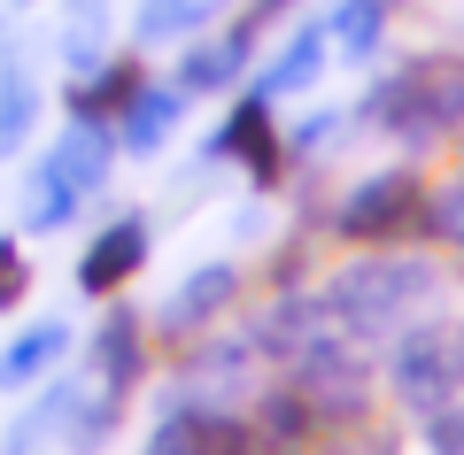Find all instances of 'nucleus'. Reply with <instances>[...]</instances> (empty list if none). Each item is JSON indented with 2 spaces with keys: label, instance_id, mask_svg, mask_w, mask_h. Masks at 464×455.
Instances as JSON below:
<instances>
[{
  "label": "nucleus",
  "instance_id": "f257e3e1",
  "mask_svg": "<svg viewBox=\"0 0 464 455\" xmlns=\"http://www.w3.org/2000/svg\"><path fill=\"white\" fill-rule=\"evenodd\" d=\"M433 293V262H411V255H380V262H356V270H341L317 301H325L333 325L364 332V340H380V332H395L402 317L418 309Z\"/></svg>",
  "mask_w": 464,
  "mask_h": 455
},
{
  "label": "nucleus",
  "instance_id": "f03ea898",
  "mask_svg": "<svg viewBox=\"0 0 464 455\" xmlns=\"http://www.w3.org/2000/svg\"><path fill=\"white\" fill-rule=\"evenodd\" d=\"M372 116L402 139H441L449 124H464V62H411L372 93Z\"/></svg>",
  "mask_w": 464,
  "mask_h": 455
},
{
  "label": "nucleus",
  "instance_id": "7ed1b4c3",
  "mask_svg": "<svg viewBox=\"0 0 464 455\" xmlns=\"http://www.w3.org/2000/svg\"><path fill=\"white\" fill-rule=\"evenodd\" d=\"M101 178H109V131L78 116V124L63 131V147H54L47 163H39V178H32V209H24V216H32V232L63 224V216L78 209Z\"/></svg>",
  "mask_w": 464,
  "mask_h": 455
},
{
  "label": "nucleus",
  "instance_id": "20e7f679",
  "mask_svg": "<svg viewBox=\"0 0 464 455\" xmlns=\"http://www.w3.org/2000/svg\"><path fill=\"white\" fill-rule=\"evenodd\" d=\"M387 378H395V393L411 409H449L464 386V332H449V325L411 332L395 347V363H387Z\"/></svg>",
  "mask_w": 464,
  "mask_h": 455
},
{
  "label": "nucleus",
  "instance_id": "39448f33",
  "mask_svg": "<svg viewBox=\"0 0 464 455\" xmlns=\"http://www.w3.org/2000/svg\"><path fill=\"white\" fill-rule=\"evenodd\" d=\"M295 371H302V402H310V417L325 409V417H356L364 409V363L348 355V347H333V340H317V347H302L295 355Z\"/></svg>",
  "mask_w": 464,
  "mask_h": 455
},
{
  "label": "nucleus",
  "instance_id": "423d86ee",
  "mask_svg": "<svg viewBox=\"0 0 464 455\" xmlns=\"http://www.w3.org/2000/svg\"><path fill=\"white\" fill-rule=\"evenodd\" d=\"M140 262H148V224H140V216H124V224H109L93 247H85L78 286H85V293H116L124 278L140 270Z\"/></svg>",
  "mask_w": 464,
  "mask_h": 455
},
{
  "label": "nucleus",
  "instance_id": "0eeeda50",
  "mask_svg": "<svg viewBox=\"0 0 464 455\" xmlns=\"http://www.w3.org/2000/svg\"><path fill=\"white\" fill-rule=\"evenodd\" d=\"M411 201H418V185L402 178V170L364 178L356 194H348V209H341V232H348V240H380V232H395L402 216H411Z\"/></svg>",
  "mask_w": 464,
  "mask_h": 455
},
{
  "label": "nucleus",
  "instance_id": "6e6552de",
  "mask_svg": "<svg viewBox=\"0 0 464 455\" xmlns=\"http://www.w3.org/2000/svg\"><path fill=\"white\" fill-rule=\"evenodd\" d=\"M232 286H240V278H232V262H209V270H194L179 293H170L163 325H170V332H194V325H209V317L232 301Z\"/></svg>",
  "mask_w": 464,
  "mask_h": 455
},
{
  "label": "nucleus",
  "instance_id": "1a4fd4ad",
  "mask_svg": "<svg viewBox=\"0 0 464 455\" xmlns=\"http://www.w3.org/2000/svg\"><path fill=\"white\" fill-rule=\"evenodd\" d=\"M93 371H101V386H109V393H124V386L140 378V317H132V309H116L109 325H101Z\"/></svg>",
  "mask_w": 464,
  "mask_h": 455
},
{
  "label": "nucleus",
  "instance_id": "9d476101",
  "mask_svg": "<svg viewBox=\"0 0 464 455\" xmlns=\"http://www.w3.org/2000/svg\"><path fill=\"white\" fill-rule=\"evenodd\" d=\"M170 124H179V93H163V85H140L132 100H124V147H163Z\"/></svg>",
  "mask_w": 464,
  "mask_h": 455
},
{
  "label": "nucleus",
  "instance_id": "9b49d317",
  "mask_svg": "<svg viewBox=\"0 0 464 455\" xmlns=\"http://www.w3.org/2000/svg\"><path fill=\"white\" fill-rule=\"evenodd\" d=\"M317 62H325V24H310V32L286 39V54L264 70V85H256V93H264V100H271V93H295V85H310Z\"/></svg>",
  "mask_w": 464,
  "mask_h": 455
},
{
  "label": "nucleus",
  "instance_id": "f8f14e48",
  "mask_svg": "<svg viewBox=\"0 0 464 455\" xmlns=\"http://www.w3.org/2000/svg\"><path fill=\"white\" fill-rule=\"evenodd\" d=\"M63 347H70V332H63V325H39V332H24V340L8 347V355H0V386H32V378L47 371V363L63 355Z\"/></svg>",
  "mask_w": 464,
  "mask_h": 455
},
{
  "label": "nucleus",
  "instance_id": "ddd939ff",
  "mask_svg": "<svg viewBox=\"0 0 464 455\" xmlns=\"http://www.w3.org/2000/svg\"><path fill=\"white\" fill-rule=\"evenodd\" d=\"M240 62H248V47H240V39H209V47H194V54H186L179 85H186V93H217V85H232V78H240Z\"/></svg>",
  "mask_w": 464,
  "mask_h": 455
},
{
  "label": "nucleus",
  "instance_id": "4468645a",
  "mask_svg": "<svg viewBox=\"0 0 464 455\" xmlns=\"http://www.w3.org/2000/svg\"><path fill=\"white\" fill-rule=\"evenodd\" d=\"M217 155H248V163H256V178L271 170V116H264V93H256L248 109L232 116L225 131H217Z\"/></svg>",
  "mask_w": 464,
  "mask_h": 455
},
{
  "label": "nucleus",
  "instance_id": "2eb2a0df",
  "mask_svg": "<svg viewBox=\"0 0 464 455\" xmlns=\"http://www.w3.org/2000/svg\"><path fill=\"white\" fill-rule=\"evenodd\" d=\"M325 39H341V54H372V47H380V0H348V8H333Z\"/></svg>",
  "mask_w": 464,
  "mask_h": 455
},
{
  "label": "nucleus",
  "instance_id": "dca6fc26",
  "mask_svg": "<svg viewBox=\"0 0 464 455\" xmlns=\"http://www.w3.org/2000/svg\"><path fill=\"white\" fill-rule=\"evenodd\" d=\"M32 109H39L32 78H24V70H8V78H0V155H8V147L32 131Z\"/></svg>",
  "mask_w": 464,
  "mask_h": 455
},
{
  "label": "nucleus",
  "instance_id": "f3484780",
  "mask_svg": "<svg viewBox=\"0 0 464 455\" xmlns=\"http://www.w3.org/2000/svg\"><path fill=\"white\" fill-rule=\"evenodd\" d=\"M148 455H201V417H186V409H170V417L155 424Z\"/></svg>",
  "mask_w": 464,
  "mask_h": 455
},
{
  "label": "nucleus",
  "instance_id": "a211bd4d",
  "mask_svg": "<svg viewBox=\"0 0 464 455\" xmlns=\"http://www.w3.org/2000/svg\"><path fill=\"white\" fill-rule=\"evenodd\" d=\"M433 232H441L449 247H464V178H457V185H441V194H433Z\"/></svg>",
  "mask_w": 464,
  "mask_h": 455
},
{
  "label": "nucleus",
  "instance_id": "6ab92c4d",
  "mask_svg": "<svg viewBox=\"0 0 464 455\" xmlns=\"http://www.w3.org/2000/svg\"><path fill=\"white\" fill-rule=\"evenodd\" d=\"M24 286H32V270H24V255L8 240H0V309H16L24 301Z\"/></svg>",
  "mask_w": 464,
  "mask_h": 455
},
{
  "label": "nucleus",
  "instance_id": "aec40b11",
  "mask_svg": "<svg viewBox=\"0 0 464 455\" xmlns=\"http://www.w3.org/2000/svg\"><path fill=\"white\" fill-rule=\"evenodd\" d=\"M433 455H464V409H433Z\"/></svg>",
  "mask_w": 464,
  "mask_h": 455
},
{
  "label": "nucleus",
  "instance_id": "412c9836",
  "mask_svg": "<svg viewBox=\"0 0 464 455\" xmlns=\"http://www.w3.org/2000/svg\"><path fill=\"white\" fill-rule=\"evenodd\" d=\"M264 8H279V0H264Z\"/></svg>",
  "mask_w": 464,
  "mask_h": 455
}]
</instances>
